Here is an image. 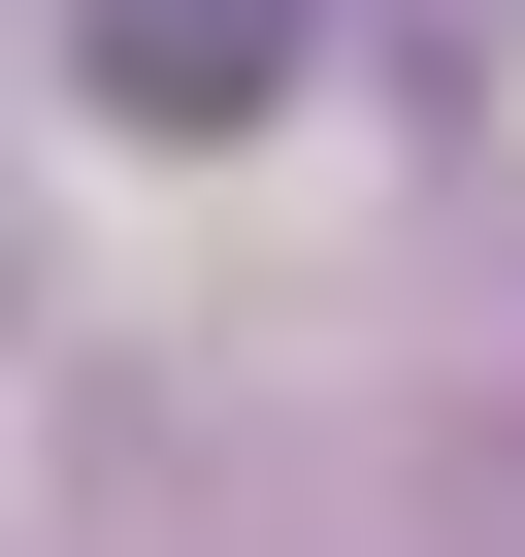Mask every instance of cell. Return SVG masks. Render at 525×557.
Returning a JSON list of instances; mask_svg holds the SVG:
<instances>
[{
  "instance_id": "cell-1",
  "label": "cell",
  "mask_w": 525,
  "mask_h": 557,
  "mask_svg": "<svg viewBox=\"0 0 525 557\" xmlns=\"http://www.w3.org/2000/svg\"><path fill=\"white\" fill-rule=\"evenodd\" d=\"M296 99V0H99V132H262Z\"/></svg>"
},
{
  "instance_id": "cell-2",
  "label": "cell",
  "mask_w": 525,
  "mask_h": 557,
  "mask_svg": "<svg viewBox=\"0 0 525 557\" xmlns=\"http://www.w3.org/2000/svg\"><path fill=\"white\" fill-rule=\"evenodd\" d=\"M427 524H460V557H525V394H492V426L427 459Z\"/></svg>"
}]
</instances>
